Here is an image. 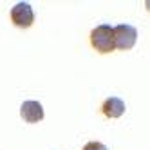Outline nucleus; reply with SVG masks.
I'll return each mask as SVG.
<instances>
[{
  "instance_id": "nucleus-1",
  "label": "nucleus",
  "mask_w": 150,
  "mask_h": 150,
  "mask_svg": "<svg viewBox=\"0 0 150 150\" xmlns=\"http://www.w3.org/2000/svg\"><path fill=\"white\" fill-rule=\"evenodd\" d=\"M91 44H92V47L98 52H101V54L112 52L116 49V44H114V27H110L109 24H101L98 27H94L92 33H91Z\"/></svg>"
},
{
  "instance_id": "nucleus-2",
  "label": "nucleus",
  "mask_w": 150,
  "mask_h": 150,
  "mask_svg": "<svg viewBox=\"0 0 150 150\" xmlns=\"http://www.w3.org/2000/svg\"><path fill=\"white\" fill-rule=\"evenodd\" d=\"M136 40H137L136 27L128 25V24H120V25L114 27V44H116V49L128 51V49L134 47Z\"/></svg>"
},
{
  "instance_id": "nucleus-3",
  "label": "nucleus",
  "mask_w": 150,
  "mask_h": 150,
  "mask_svg": "<svg viewBox=\"0 0 150 150\" xmlns=\"http://www.w3.org/2000/svg\"><path fill=\"white\" fill-rule=\"evenodd\" d=\"M11 22L16 27H31L35 22V11L27 2H18L13 9H11Z\"/></svg>"
},
{
  "instance_id": "nucleus-4",
  "label": "nucleus",
  "mask_w": 150,
  "mask_h": 150,
  "mask_svg": "<svg viewBox=\"0 0 150 150\" xmlns=\"http://www.w3.org/2000/svg\"><path fill=\"white\" fill-rule=\"evenodd\" d=\"M20 114L27 123H38L44 120V109H42L40 101L35 100H27L22 103V109H20Z\"/></svg>"
},
{
  "instance_id": "nucleus-5",
  "label": "nucleus",
  "mask_w": 150,
  "mask_h": 150,
  "mask_svg": "<svg viewBox=\"0 0 150 150\" xmlns=\"http://www.w3.org/2000/svg\"><path fill=\"white\" fill-rule=\"evenodd\" d=\"M101 112L107 116V117H120L123 112H125V103L121 98H107L101 105Z\"/></svg>"
},
{
  "instance_id": "nucleus-6",
  "label": "nucleus",
  "mask_w": 150,
  "mask_h": 150,
  "mask_svg": "<svg viewBox=\"0 0 150 150\" xmlns=\"http://www.w3.org/2000/svg\"><path fill=\"white\" fill-rule=\"evenodd\" d=\"M83 150H109V148H107L103 143H100V141H89L83 146Z\"/></svg>"
}]
</instances>
